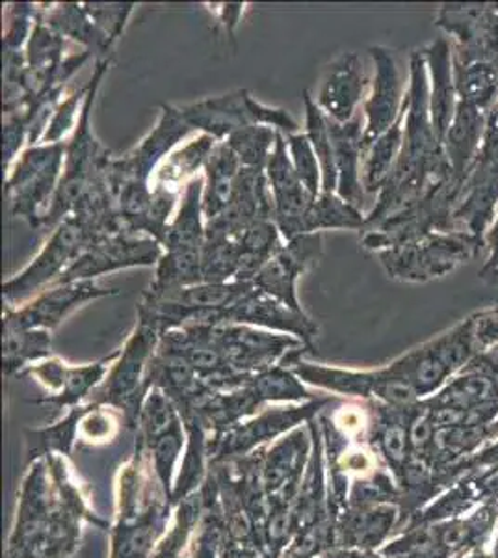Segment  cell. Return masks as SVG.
Masks as SVG:
<instances>
[{
    "mask_svg": "<svg viewBox=\"0 0 498 558\" xmlns=\"http://www.w3.org/2000/svg\"><path fill=\"white\" fill-rule=\"evenodd\" d=\"M47 470L36 462L23 483L17 521L10 536L12 558H65L81 539L84 502L78 489L65 481L62 468Z\"/></svg>",
    "mask_w": 498,
    "mask_h": 558,
    "instance_id": "1",
    "label": "cell"
},
{
    "mask_svg": "<svg viewBox=\"0 0 498 558\" xmlns=\"http://www.w3.org/2000/svg\"><path fill=\"white\" fill-rule=\"evenodd\" d=\"M108 68H110L108 58L97 60L94 75L88 83V96L81 107L75 133H73V138L68 142L62 179L58 184L57 194L52 197L51 207L45 213L39 228H58L68 216L73 215L76 204L81 202L84 192L88 191L89 184L94 183L95 179L105 175L108 172V166L114 159L107 147L95 138L94 129H92L95 99H97L102 76L107 75Z\"/></svg>",
    "mask_w": 498,
    "mask_h": 558,
    "instance_id": "2",
    "label": "cell"
},
{
    "mask_svg": "<svg viewBox=\"0 0 498 558\" xmlns=\"http://www.w3.org/2000/svg\"><path fill=\"white\" fill-rule=\"evenodd\" d=\"M160 330L146 318H139L125 347L110 368L107 378L97 387L92 404L110 407L123 413L129 425L138 423L139 408L147 391V371L160 343Z\"/></svg>",
    "mask_w": 498,
    "mask_h": 558,
    "instance_id": "3",
    "label": "cell"
},
{
    "mask_svg": "<svg viewBox=\"0 0 498 558\" xmlns=\"http://www.w3.org/2000/svg\"><path fill=\"white\" fill-rule=\"evenodd\" d=\"M97 241L99 236L83 220L68 216L54 228L38 257L2 286V300L7 307L13 310L15 305L26 304L34 294L44 292L45 287L54 286Z\"/></svg>",
    "mask_w": 498,
    "mask_h": 558,
    "instance_id": "4",
    "label": "cell"
},
{
    "mask_svg": "<svg viewBox=\"0 0 498 558\" xmlns=\"http://www.w3.org/2000/svg\"><path fill=\"white\" fill-rule=\"evenodd\" d=\"M68 142L26 147L8 172L7 197L10 213L38 229L51 207L62 179Z\"/></svg>",
    "mask_w": 498,
    "mask_h": 558,
    "instance_id": "5",
    "label": "cell"
},
{
    "mask_svg": "<svg viewBox=\"0 0 498 558\" xmlns=\"http://www.w3.org/2000/svg\"><path fill=\"white\" fill-rule=\"evenodd\" d=\"M221 347L229 367L239 375H259L274 365H291L309 349L296 339L278 331L260 330L242 324L218 326Z\"/></svg>",
    "mask_w": 498,
    "mask_h": 558,
    "instance_id": "6",
    "label": "cell"
},
{
    "mask_svg": "<svg viewBox=\"0 0 498 558\" xmlns=\"http://www.w3.org/2000/svg\"><path fill=\"white\" fill-rule=\"evenodd\" d=\"M160 110L162 112L157 128H153L151 133L138 146L121 155L120 159H112L108 166V183L112 186V192L126 183L151 184L158 166L175 151L181 140L194 131L184 120L179 107L165 102Z\"/></svg>",
    "mask_w": 498,
    "mask_h": 558,
    "instance_id": "7",
    "label": "cell"
},
{
    "mask_svg": "<svg viewBox=\"0 0 498 558\" xmlns=\"http://www.w3.org/2000/svg\"><path fill=\"white\" fill-rule=\"evenodd\" d=\"M266 178L274 196V222L284 242L307 235V215L315 197L297 178L283 133H278L276 147L266 165Z\"/></svg>",
    "mask_w": 498,
    "mask_h": 558,
    "instance_id": "8",
    "label": "cell"
},
{
    "mask_svg": "<svg viewBox=\"0 0 498 558\" xmlns=\"http://www.w3.org/2000/svg\"><path fill=\"white\" fill-rule=\"evenodd\" d=\"M162 254L165 247L151 236L126 233L102 236L54 286L99 278L102 274L114 272L121 268L157 267Z\"/></svg>",
    "mask_w": 498,
    "mask_h": 558,
    "instance_id": "9",
    "label": "cell"
},
{
    "mask_svg": "<svg viewBox=\"0 0 498 558\" xmlns=\"http://www.w3.org/2000/svg\"><path fill=\"white\" fill-rule=\"evenodd\" d=\"M118 294L116 289H107L99 286L95 279H84L65 286H52L47 291L39 292L34 300L21 305L20 310H10L2 317L4 326L23 328V330H49L60 326L63 318L81 305L88 304L92 300L105 299Z\"/></svg>",
    "mask_w": 498,
    "mask_h": 558,
    "instance_id": "10",
    "label": "cell"
},
{
    "mask_svg": "<svg viewBox=\"0 0 498 558\" xmlns=\"http://www.w3.org/2000/svg\"><path fill=\"white\" fill-rule=\"evenodd\" d=\"M274 220V196L265 170L242 168L229 205L215 220L205 223V239H239L250 226Z\"/></svg>",
    "mask_w": 498,
    "mask_h": 558,
    "instance_id": "11",
    "label": "cell"
},
{
    "mask_svg": "<svg viewBox=\"0 0 498 558\" xmlns=\"http://www.w3.org/2000/svg\"><path fill=\"white\" fill-rule=\"evenodd\" d=\"M323 252V233H307L284 242V246L253 279V286L294 312H303L297 300L296 281L318 265Z\"/></svg>",
    "mask_w": 498,
    "mask_h": 558,
    "instance_id": "12",
    "label": "cell"
},
{
    "mask_svg": "<svg viewBox=\"0 0 498 558\" xmlns=\"http://www.w3.org/2000/svg\"><path fill=\"white\" fill-rule=\"evenodd\" d=\"M226 324H242L296 337L309 352L315 350V337L318 336V324L307 313L294 312L257 287L250 289L226 310Z\"/></svg>",
    "mask_w": 498,
    "mask_h": 558,
    "instance_id": "13",
    "label": "cell"
},
{
    "mask_svg": "<svg viewBox=\"0 0 498 558\" xmlns=\"http://www.w3.org/2000/svg\"><path fill=\"white\" fill-rule=\"evenodd\" d=\"M328 404H331V397L309 400L300 407L265 410L257 417L250 418L246 423H239L228 432H223V438L218 439V444H216V454L229 458L252 451L257 445L278 438L283 432L302 425L303 421H313L316 413Z\"/></svg>",
    "mask_w": 498,
    "mask_h": 558,
    "instance_id": "14",
    "label": "cell"
},
{
    "mask_svg": "<svg viewBox=\"0 0 498 558\" xmlns=\"http://www.w3.org/2000/svg\"><path fill=\"white\" fill-rule=\"evenodd\" d=\"M374 73L368 96L365 99V133H363V147L368 149L374 142L392 128L402 112V83L398 73L397 60L392 52L385 47H371Z\"/></svg>",
    "mask_w": 498,
    "mask_h": 558,
    "instance_id": "15",
    "label": "cell"
},
{
    "mask_svg": "<svg viewBox=\"0 0 498 558\" xmlns=\"http://www.w3.org/2000/svg\"><path fill=\"white\" fill-rule=\"evenodd\" d=\"M257 102L259 101L253 99L247 89H236L226 96L208 97L203 101L183 105L179 110L194 131H202V134L212 136L216 142H226L240 129L257 125Z\"/></svg>",
    "mask_w": 498,
    "mask_h": 558,
    "instance_id": "16",
    "label": "cell"
},
{
    "mask_svg": "<svg viewBox=\"0 0 498 558\" xmlns=\"http://www.w3.org/2000/svg\"><path fill=\"white\" fill-rule=\"evenodd\" d=\"M366 88L368 81L360 57L355 52H342L329 65L315 101L329 120L348 123L355 118L360 102L366 99Z\"/></svg>",
    "mask_w": 498,
    "mask_h": 558,
    "instance_id": "17",
    "label": "cell"
},
{
    "mask_svg": "<svg viewBox=\"0 0 498 558\" xmlns=\"http://www.w3.org/2000/svg\"><path fill=\"white\" fill-rule=\"evenodd\" d=\"M329 133L333 140L335 168H337V194L348 204L363 209L365 189L361 181V162L365 157L363 133L365 125L360 118H353L348 123H337L329 120Z\"/></svg>",
    "mask_w": 498,
    "mask_h": 558,
    "instance_id": "18",
    "label": "cell"
},
{
    "mask_svg": "<svg viewBox=\"0 0 498 558\" xmlns=\"http://www.w3.org/2000/svg\"><path fill=\"white\" fill-rule=\"evenodd\" d=\"M423 57L432 76L429 88V116L436 133L437 142L441 144L447 138L448 129L456 116V84L452 81V64H450V47L445 39L424 49Z\"/></svg>",
    "mask_w": 498,
    "mask_h": 558,
    "instance_id": "19",
    "label": "cell"
},
{
    "mask_svg": "<svg viewBox=\"0 0 498 558\" xmlns=\"http://www.w3.org/2000/svg\"><path fill=\"white\" fill-rule=\"evenodd\" d=\"M205 189H203V215L205 220H215L228 207L233 196L234 184L242 165L228 142H218L208 155L205 165Z\"/></svg>",
    "mask_w": 498,
    "mask_h": 558,
    "instance_id": "20",
    "label": "cell"
},
{
    "mask_svg": "<svg viewBox=\"0 0 498 558\" xmlns=\"http://www.w3.org/2000/svg\"><path fill=\"white\" fill-rule=\"evenodd\" d=\"M39 17L62 38L75 39L78 44L86 45V51L97 52L99 57L110 54L114 47L99 31V26L89 20L84 4H39Z\"/></svg>",
    "mask_w": 498,
    "mask_h": 558,
    "instance_id": "21",
    "label": "cell"
},
{
    "mask_svg": "<svg viewBox=\"0 0 498 558\" xmlns=\"http://www.w3.org/2000/svg\"><path fill=\"white\" fill-rule=\"evenodd\" d=\"M405 112H408V101L404 99L402 112L398 120L392 123V128L387 133L381 134L373 146L368 147L363 157V189L368 194L381 192L385 181L391 175L392 168L397 165L398 157L404 147L405 136Z\"/></svg>",
    "mask_w": 498,
    "mask_h": 558,
    "instance_id": "22",
    "label": "cell"
},
{
    "mask_svg": "<svg viewBox=\"0 0 498 558\" xmlns=\"http://www.w3.org/2000/svg\"><path fill=\"white\" fill-rule=\"evenodd\" d=\"M120 354L121 350H116L107 357H102L99 362L89 363V365H81V367L78 365L76 367L68 365L65 376H63L62 391L58 395H47L44 399L34 400V404L54 407L57 410H65V408L73 410L88 395H94L97 387L101 386Z\"/></svg>",
    "mask_w": 498,
    "mask_h": 558,
    "instance_id": "23",
    "label": "cell"
},
{
    "mask_svg": "<svg viewBox=\"0 0 498 558\" xmlns=\"http://www.w3.org/2000/svg\"><path fill=\"white\" fill-rule=\"evenodd\" d=\"M240 267L234 281L253 283L266 263L284 246L283 236L274 220H260L239 236Z\"/></svg>",
    "mask_w": 498,
    "mask_h": 558,
    "instance_id": "24",
    "label": "cell"
},
{
    "mask_svg": "<svg viewBox=\"0 0 498 558\" xmlns=\"http://www.w3.org/2000/svg\"><path fill=\"white\" fill-rule=\"evenodd\" d=\"M216 142L208 134H199L197 138L190 140L189 144L179 147L170 157L158 166L153 175V184H162L171 191L181 192V186L197 178V172L207 165L208 155L215 149Z\"/></svg>",
    "mask_w": 498,
    "mask_h": 558,
    "instance_id": "25",
    "label": "cell"
},
{
    "mask_svg": "<svg viewBox=\"0 0 498 558\" xmlns=\"http://www.w3.org/2000/svg\"><path fill=\"white\" fill-rule=\"evenodd\" d=\"M484 131V118L478 107L471 102L460 101L456 108L454 121L448 129L442 147L447 151L448 166H452L458 175L463 173L469 159L479 146V136Z\"/></svg>",
    "mask_w": 498,
    "mask_h": 558,
    "instance_id": "26",
    "label": "cell"
},
{
    "mask_svg": "<svg viewBox=\"0 0 498 558\" xmlns=\"http://www.w3.org/2000/svg\"><path fill=\"white\" fill-rule=\"evenodd\" d=\"M4 373L20 376L34 363L52 357V337L49 330H23L2 324Z\"/></svg>",
    "mask_w": 498,
    "mask_h": 558,
    "instance_id": "27",
    "label": "cell"
},
{
    "mask_svg": "<svg viewBox=\"0 0 498 558\" xmlns=\"http://www.w3.org/2000/svg\"><path fill=\"white\" fill-rule=\"evenodd\" d=\"M305 102V134L309 136L311 146L315 149L320 168H323V192L337 194V168H335L333 140L329 133L328 116L316 105L309 92H303Z\"/></svg>",
    "mask_w": 498,
    "mask_h": 558,
    "instance_id": "28",
    "label": "cell"
},
{
    "mask_svg": "<svg viewBox=\"0 0 498 558\" xmlns=\"http://www.w3.org/2000/svg\"><path fill=\"white\" fill-rule=\"evenodd\" d=\"M363 210L344 202L339 194L320 192L307 215V233H323L326 229H365Z\"/></svg>",
    "mask_w": 498,
    "mask_h": 558,
    "instance_id": "29",
    "label": "cell"
},
{
    "mask_svg": "<svg viewBox=\"0 0 498 558\" xmlns=\"http://www.w3.org/2000/svg\"><path fill=\"white\" fill-rule=\"evenodd\" d=\"M255 395L260 402H309L313 395L305 389L303 381L297 378L289 365H274L250 380Z\"/></svg>",
    "mask_w": 498,
    "mask_h": 558,
    "instance_id": "30",
    "label": "cell"
},
{
    "mask_svg": "<svg viewBox=\"0 0 498 558\" xmlns=\"http://www.w3.org/2000/svg\"><path fill=\"white\" fill-rule=\"evenodd\" d=\"M86 410H88V404L73 408L58 425L41 428V430L26 432V438H28L26 441H28L31 454H34V457H45V454H51V452L70 454L71 447H73L76 436H78L81 418H83Z\"/></svg>",
    "mask_w": 498,
    "mask_h": 558,
    "instance_id": "31",
    "label": "cell"
},
{
    "mask_svg": "<svg viewBox=\"0 0 498 558\" xmlns=\"http://www.w3.org/2000/svg\"><path fill=\"white\" fill-rule=\"evenodd\" d=\"M278 133L276 129L265 128V125H252V128L240 129L226 142L239 157L242 168L266 170L271 151L276 147Z\"/></svg>",
    "mask_w": 498,
    "mask_h": 558,
    "instance_id": "32",
    "label": "cell"
},
{
    "mask_svg": "<svg viewBox=\"0 0 498 558\" xmlns=\"http://www.w3.org/2000/svg\"><path fill=\"white\" fill-rule=\"evenodd\" d=\"M240 267L239 239H216L203 246V283L234 281Z\"/></svg>",
    "mask_w": 498,
    "mask_h": 558,
    "instance_id": "33",
    "label": "cell"
},
{
    "mask_svg": "<svg viewBox=\"0 0 498 558\" xmlns=\"http://www.w3.org/2000/svg\"><path fill=\"white\" fill-rule=\"evenodd\" d=\"M284 140L297 178L313 196H318L323 192V168L315 149L311 146L309 136L305 133H294L287 134Z\"/></svg>",
    "mask_w": 498,
    "mask_h": 558,
    "instance_id": "34",
    "label": "cell"
},
{
    "mask_svg": "<svg viewBox=\"0 0 498 558\" xmlns=\"http://www.w3.org/2000/svg\"><path fill=\"white\" fill-rule=\"evenodd\" d=\"M88 84L84 88L75 89L71 92L70 96L65 97L60 105H58L57 112L52 116L51 123L47 128L45 133L44 144H60L65 134L70 133L71 129L76 128V112H78V105L84 102L86 96H88Z\"/></svg>",
    "mask_w": 498,
    "mask_h": 558,
    "instance_id": "35",
    "label": "cell"
},
{
    "mask_svg": "<svg viewBox=\"0 0 498 558\" xmlns=\"http://www.w3.org/2000/svg\"><path fill=\"white\" fill-rule=\"evenodd\" d=\"M134 8H136L134 4H84L89 20L99 26V31L112 44H116L125 33L126 21L134 12Z\"/></svg>",
    "mask_w": 498,
    "mask_h": 558,
    "instance_id": "36",
    "label": "cell"
},
{
    "mask_svg": "<svg viewBox=\"0 0 498 558\" xmlns=\"http://www.w3.org/2000/svg\"><path fill=\"white\" fill-rule=\"evenodd\" d=\"M2 140H4V168L10 172L12 162L23 144H28V128H26L23 110L8 112L4 114V128H2Z\"/></svg>",
    "mask_w": 498,
    "mask_h": 558,
    "instance_id": "37",
    "label": "cell"
},
{
    "mask_svg": "<svg viewBox=\"0 0 498 558\" xmlns=\"http://www.w3.org/2000/svg\"><path fill=\"white\" fill-rule=\"evenodd\" d=\"M471 339L479 343H495L498 341V310L482 312L476 317L469 318Z\"/></svg>",
    "mask_w": 498,
    "mask_h": 558,
    "instance_id": "38",
    "label": "cell"
},
{
    "mask_svg": "<svg viewBox=\"0 0 498 558\" xmlns=\"http://www.w3.org/2000/svg\"><path fill=\"white\" fill-rule=\"evenodd\" d=\"M244 8L246 4H215L212 7V12L218 15V21L223 25L231 39L234 36V28L239 25L240 15L244 13Z\"/></svg>",
    "mask_w": 498,
    "mask_h": 558,
    "instance_id": "39",
    "label": "cell"
},
{
    "mask_svg": "<svg viewBox=\"0 0 498 558\" xmlns=\"http://www.w3.org/2000/svg\"><path fill=\"white\" fill-rule=\"evenodd\" d=\"M385 451L389 452L392 458H402L404 454V432L400 428H389L384 436Z\"/></svg>",
    "mask_w": 498,
    "mask_h": 558,
    "instance_id": "40",
    "label": "cell"
},
{
    "mask_svg": "<svg viewBox=\"0 0 498 558\" xmlns=\"http://www.w3.org/2000/svg\"><path fill=\"white\" fill-rule=\"evenodd\" d=\"M429 434H432V428H429L428 421L426 418H418L415 426H413V430H411V438H413L416 445L424 444L429 438Z\"/></svg>",
    "mask_w": 498,
    "mask_h": 558,
    "instance_id": "41",
    "label": "cell"
},
{
    "mask_svg": "<svg viewBox=\"0 0 498 558\" xmlns=\"http://www.w3.org/2000/svg\"><path fill=\"white\" fill-rule=\"evenodd\" d=\"M436 421L439 425H450V423L460 421V413H456L454 410H442V412L437 413Z\"/></svg>",
    "mask_w": 498,
    "mask_h": 558,
    "instance_id": "42",
    "label": "cell"
},
{
    "mask_svg": "<svg viewBox=\"0 0 498 558\" xmlns=\"http://www.w3.org/2000/svg\"><path fill=\"white\" fill-rule=\"evenodd\" d=\"M463 529H450L448 531L447 536H445V542H447L448 546H458L461 539H463Z\"/></svg>",
    "mask_w": 498,
    "mask_h": 558,
    "instance_id": "43",
    "label": "cell"
}]
</instances>
